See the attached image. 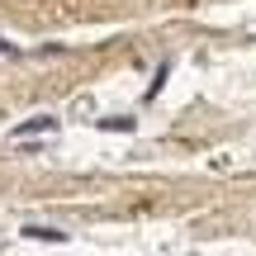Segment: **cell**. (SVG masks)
<instances>
[{"instance_id":"cell-3","label":"cell","mask_w":256,"mask_h":256,"mask_svg":"<svg viewBox=\"0 0 256 256\" xmlns=\"http://www.w3.org/2000/svg\"><path fill=\"white\" fill-rule=\"evenodd\" d=\"M0 52H5V57H14L19 48H14V43H5V38H0Z\"/></svg>"},{"instance_id":"cell-2","label":"cell","mask_w":256,"mask_h":256,"mask_svg":"<svg viewBox=\"0 0 256 256\" xmlns=\"http://www.w3.org/2000/svg\"><path fill=\"white\" fill-rule=\"evenodd\" d=\"M28 238H43V242H66V232L62 228H24Z\"/></svg>"},{"instance_id":"cell-1","label":"cell","mask_w":256,"mask_h":256,"mask_svg":"<svg viewBox=\"0 0 256 256\" xmlns=\"http://www.w3.org/2000/svg\"><path fill=\"white\" fill-rule=\"evenodd\" d=\"M34 133H57V119L52 114H34V119L14 124V138H34Z\"/></svg>"}]
</instances>
